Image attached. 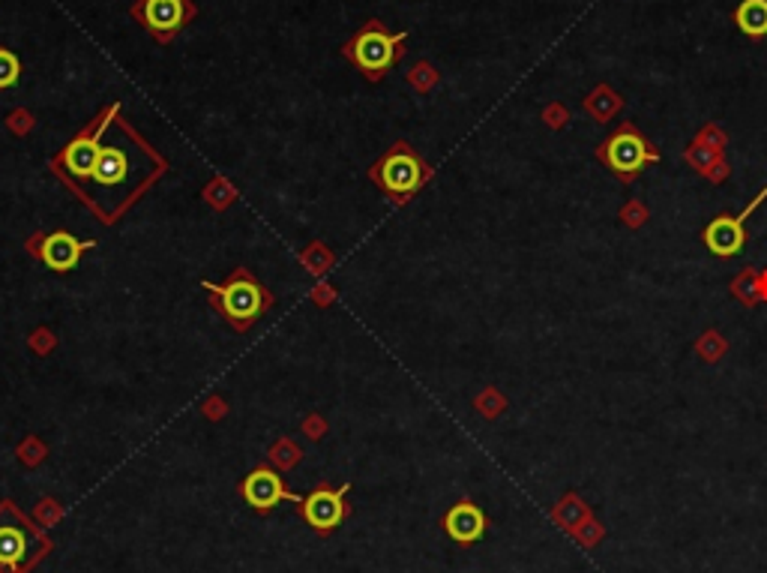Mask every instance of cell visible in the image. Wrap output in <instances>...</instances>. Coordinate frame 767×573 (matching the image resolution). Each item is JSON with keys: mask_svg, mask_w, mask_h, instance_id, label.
Here are the masks:
<instances>
[{"mask_svg": "<svg viewBox=\"0 0 767 573\" xmlns=\"http://www.w3.org/2000/svg\"><path fill=\"white\" fill-rule=\"evenodd\" d=\"M201 289L210 292L213 306L222 312V319L228 322L234 331H247L264 312L276 303L273 294L255 280L247 268H237L231 273V280L225 285L217 282H201Z\"/></svg>", "mask_w": 767, "mask_h": 573, "instance_id": "obj_1", "label": "cell"}, {"mask_svg": "<svg viewBox=\"0 0 767 573\" xmlns=\"http://www.w3.org/2000/svg\"><path fill=\"white\" fill-rule=\"evenodd\" d=\"M369 178L390 199L405 201V199H411L429 178H432V169H429L426 162L417 157V153L411 150V145H405V141H396V145L372 166Z\"/></svg>", "mask_w": 767, "mask_h": 573, "instance_id": "obj_2", "label": "cell"}, {"mask_svg": "<svg viewBox=\"0 0 767 573\" xmlns=\"http://www.w3.org/2000/svg\"><path fill=\"white\" fill-rule=\"evenodd\" d=\"M597 159L615 171L623 183H632L648 162H660V150L651 145L632 124H621L611 136L597 148Z\"/></svg>", "mask_w": 767, "mask_h": 573, "instance_id": "obj_3", "label": "cell"}, {"mask_svg": "<svg viewBox=\"0 0 767 573\" xmlns=\"http://www.w3.org/2000/svg\"><path fill=\"white\" fill-rule=\"evenodd\" d=\"M405 39H408V34H387L378 22H369L351 43L345 46V57L354 60L363 76L378 81L396 64L399 55H402Z\"/></svg>", "mask_w": 767, "mask_h": 573, "instance_id": "obj_4", "label": "cell"}, {"mask_svg": "<svg viewBox=\"0 0 767 573\" xmlns=\"http://www.w3.org/2000/svg\"><path fill=\"white\" fill-rule=\"evenodd\" d=\"M120 115V106L115 102L108 111H102V118H99V124L96 127H90L85 132H78V136L69 141V145L60 150V157H57V175L64 171V175L69 178H81V180H87L90 178V171H94L96 166V159H99V150H102V136H106V129L108 124Z\"/></svg>", "mask_w": 767, "mask_h": 573, "instance_id": "obj_5", "label": "cell"}, {"mask_svg": "<svg viewBox=\"0 0 767 573\" xmlns=\"http://www.w3.org/2000/svg\"><path fill=\"white\" fill-rule=\"evenodd\" d=\"M767 199V187L759 189V196H755L750 204L743 208V213L738 217H732V213H722V217L711 220L704 225L701 231V240L704 247H708L713 255H720V259H732V255H738L746 243V220H750L752 210H759V204Z\"/></svg>", "mask_w": 767, "mask_h": 573, "instance_id": "obj_6", "label": "cell"}, {"mask_svg": "<svg viewBox=\"0 0 767 573\" xmlns=\"http://www.w3.org/2000/svg\"><path fill=\"white\" fill-rule=\"evenodd\" d=\"M196 9L189 6V0H138L132 4V15L138 18L145 30H150L159 43H168V39L177 34L192 18Z\"/></svg>", "mask_w": 767, "mask_h": 573, "instance_id": "obj_7", "label": "cell"}, {"mask_svg": "<svg viewBox=\"0 0 767 573\" xmlns=\"http://www.w3.org/2000/svg\"><path fill=\"white\" fill-rule=\"evenodd\" d=\"M348 489H351V484H342L339 489H315V493H309L303 498V519L309 523L315 531H321V535H327V531H333V528H339L342 526V519H345V496H348Z\"/></svg>", "mask_w": 767, "mask_h": 573, "instance_id": "obj_8", "label": "cell"}, {"mask_svg": "<svg viewBox=\"0 0 767 573\" xmlns=\"http://www.w3.org/2000/svg\"><path fill=\"white\" fill-rule=\"evenodd\" d=\"M36 240L39 243H34V250L39 259H43V264L60 273L73 271L81 261V255L96 247L94 240H78L76 234H69V231H55V234H45V238H36Z\"/></svg>", "mask_w": 767, "mask_h": 573, "instance_id": "obj_9", "label": "cell"}, {"mask_svg": "<svg viewBox=\"0 0 767 573\" xmlns=\"http://www.w3.org/2000/svg\"><path fill=\"white\" fill-rule=\"evenodd\" d=\"M243 498H247V505L255 510H270L276 507L279 501H294V505H303L300 496H291L288 489H285L282 477L273 472V468H255L252 475L243 477V486H240Z\"/></svg>", "mask_w": 767, "mask_h": 573, "instance_id": "obj_10", "label": "cell"}, {"mask_svg": "<svg viewBox=\"0 0 767 573\" xmlns=\"http://www.w3.org/2000/svg\"><path fill=\"white\" fill-rule=\"evenodd\" d=\"M489 528V519L483 514V507L474 505V501H456L453 507L444 514V531L449 540H456V544L470 547L477 544V540H483Z\"/></svg>", "mask_w": 767, "mask_h": 573, "instance_id": "obj_11", "label": "cell"}, {"mask_svg": "<svg viewBox=\"0 0 767 573\" xmlns=\"http://www.w3.org/2000/svg\"><path fill=\"white\" fill-rule=\"evenodd\" d=\"M132 171L136 169H132V159L124 148L102 145L96 166H94V171H90V180L102 189H117V187H126Z\"/></svg>", "mask_w": 767, "mask_h": 573, "instance_id": "obj_12", "label": "cell"}, {"mask_svg": "<svg viewBox=\"0 0 767 573\" xmlns=\"http://www.w3.org/2000/svg\"><path fill=\"white\" fill-rule=\"evenodd\" d=\"M594 514H590V505L585 498H581L579 493H567V496H560L558 498V505L551 507V519L567 531V535H572L585 519H590Z\"/></svg>", "mask_w": 767, "mask_h": 573, "instance_id": "obj_13", "label": "cell"}, {"mask_svg": "<svg viewBox=\"0 0 767 573\" xmlns=\"http://www.w3.org/2000/svg\"><path fill=\"white\" fill-rule=\"evenodd\" d=\"M734 25H738L741 34L750 39L767 36V0H743V4L734 9Z\"/></svg>", "mask_w": 767, "mask_h": 573, "instance_id": "obj_14", "label": "cell"}, {"mask_svg": "<svg viewBox=\"0 0 767 573\" xmlns=\"http://www.w3.org/2000/svg\"><path fill=\"white\" fill-rule=\"evenodd\" d=\"M581 106H585V111L597 120V124H606V120H611L623 108V97H618L609 85H597L585 97Z\"/></svg>", "mask_w": 767, "mask_h": 573, "instance_id": "obj_15", "label": "cell"}, {"mask_svg": "<svg viewBox=\"0 0 767 573\" xmlns=\"http://www.w3.org/2000/svg\"><path fill=\"white\" fill-rule=\"evenodd\" d=\"M683 162L695 171V175H701V178H708L713 169L720 166V162H725L722 157V150L717 148H708V145H701V141H690L687 150H683Z\"/></svg>", "mask_w": 767, "mask_h": 573, "instance_id": "obj_16", "label": "cell"}, {"mask_svg": "<svg viewBox=\"0 0 767 573\" xmlns=\"http://www.w3.org/2000/svg\"><path fill=\"white\" fill-rule=\"evenodd\" d=\"M729 340H725V333H720L717 327H708L701 336H699V343H695V354L701 357L704 363H720L725 354H729Z\"/></svg>", "mask_w": 767, "mask_h": 573, "instance_id": "obj_17", "label": "cell"}, {"mask_svg": "<svg viewBox=\"0 0 767 573\" xmlns=\"http://www.w3.org/2000/svg\"><path fill=\"white\" fill-rule=\"evenodd\" d=\"M729 292H732L734 301H741L746 310H752V306L759 303V271H755V268L741 271V273L732 280Z\"/></svg>", "mask_w": 767, "mask_h": 573, "instance_id": "obj_18", "label": "cell"}, {"mask_svg": "<svg viewBox=\"0 0 767 573\" xmlns=\"http://www.w3.org/2000/svg\"><path fill=\"white\" fill-rule=\"evenodd\" d=\"M27 552V537L18 528H0V565H18Z\"/></svg>", "mask_w": 767, "mask_h": 573, "instance_id": "obj_19", "label": "cell"}, {"mask_svg": "<svg viewBox=\"0 0 767 573\" xmlns=\"http://www.w3.org/2000/svg\"><path fill=\"white\" fill-rule=\"evenodd\" d=\"M18 78H22V60H18L15 51L0 48V90L15 87Z\"/></svg>", "mask_w": 767, "mask_h": 573, "instance_id": "obj_20", "label": "cell"}, {"mask_svg": "<svg viewBox=\"0 0 767 573\" xmlns=\"http://www.w3.org/2000/svg\"><path fill=\"white\" fill-rule=\"evenodd\" d=\"M474 405H477V412H479V414L492 421V417H498V414L507 408V396L500 394L498 387H486V391L474 399Z\"/></svg>", "mask_w": 767, "mask_h": 573, "instance_id": "obj_21", "label": "cell"}, {"mask_svg": "<svg viewBox=\"0 0 767 573\" xmlns=\"http://www.w3.org/2000/svg\"><path fill=\"white\" fill-rule=\"evenodd\" d=\"M570 537H576L585 549H594V547L602 544V537H606V526H602L600 519L590 517V519H585V523H581L576 531H572Z\"/></svg>", "mask_w": 767, "mask_h": 573, "instance_id": "obj_22", "label": "cell"}, {"mask_svg": "<svg viewBox=\"0 0 767 573\" xmlns=\"http://www.w3.org/2000/svg\"><path fill=\"white\" fill-rule=\"evenodd\" d=\"M618 217H621V222H623V225H627V229L636 231V229H641L644 222H648L651 210H648V204H641L639 199H630V201L621 208Z\"/></svg>", "mask_w": 767, "mask_h": 573, "instance_id": "obj_23", "label": "cell"}, {"mask_svg": "<svg viewBox=\"0 0 767 573\" xmlns=\"http://www.w3.org/2000/svg\"><path fill=\"white\" fill-rule=\"evenodd\" d=\"M408 81H411L417 90H423V94H426V90H432V87L438 85V73H435L432 64H423V60H420V64L411 67V73H408Z\"/></svg>", "mask_w": 767, "mask_h": 573, "instance_id": "obj_24", "label": "cell"}, {"mask_svg": "<svg viewBox=\"0 0 767 573\" xmlns=\"http://www.w3.org/2000/svg\"><path fill=\"white\" fill-rule=\"evenodd\" d=\"M695 141H701V145H708V148L725 150V145H729V136H725V129H720L717 124H704L699 129V136H695Z\"/></svg>", "mask_w": 767, "mask_h": 573, "instance_id": "obj_25", "label": "cell"}, {"mask_svg": "<svg viewBox=\"0 0 767 573\" xmlns=\"http://www.w3.org/2000/svg\"><path fill=\"white\" fill-rule=\"evenodd\" d=\"M543 120H546V127H551V129H564L570 124V111L560 106V102H551V106L543 108Z\"/></svg>", "mask_w": 767, "mask_h": 573, "instance_id": "obj_26", "label": "cell"}, {"mask_svg": "<svg viewBox=\"0 0 767 573\" xmlns=\"http://www.w3.org/2000/svg\"><path fill=\"white\" fill-rule=\"evenodd\" d=\"M729 178H732V166H729V162H720V166L713 169L711 175H708V180H711V183H725Z\"/></svg>", "mask_w": 767, "mask_h": 573, "instance_id": "obj_27", "label": "cell"}, {"mask_svg": "<svg viewBox=\"0 0 767 573\" xmlns=\"http://www.w3.org/2000/svg\"><path fill=\"white\" fill-rule=\"evenodd\" d=\"M759 301H767V271H759Z\"/></svg>", "mask_w": 767, "mask_h": 573, "instance_id": "obj_28", "label": "cell"}]
</instances>
